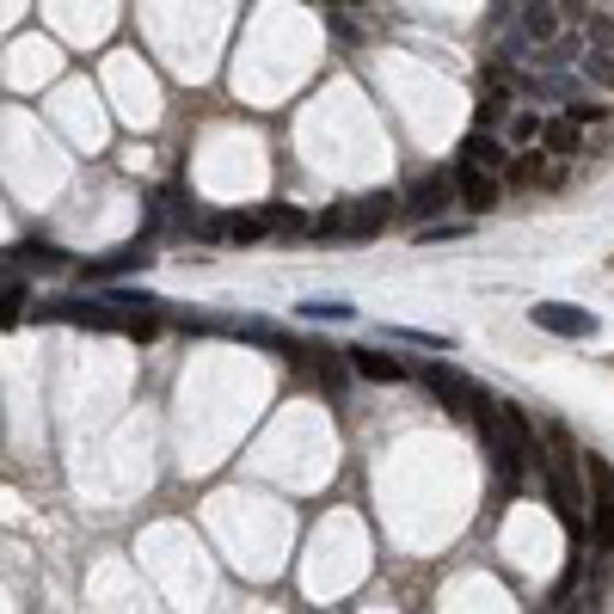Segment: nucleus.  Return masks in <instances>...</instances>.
I'll list each match as a JSON object with an SVG mask.
<instances>
[{
    "instance_id": "obj_1",
    "label": "nucleus",
    "mask_w": 614,
    "mask_h": 614,
    "mask_svg": "<svg viewBox=\"0 0 614 614\" xmlns=\"http://www.w3.org/2000/svg\"><path fill=\"white\" fill-rule=\"evenodd\" d=\"M394 209H399L394 191H368V197H356L351 209L320 215V221H314V234H320V240H368V234L387 228V215H394Z\"/></svg>"
},
{
    "instance_id": "obj_2",
    "label": "nucleus",
    "mask_w": 614,
    "mask_h": 614,
    "mask_svg": "<svg viewBox=\"0 0 614 614\" xmlns=\"http://www.w3.org/2000/svg\"><path fill=\"white\" fill-rule=\"evenodd\" d=\"M583 479H590V541L602 553H614V467L609 461H583Z\"/></svg>"
},
{
    "instance_id": "obj_3",
    "label": "nucleus",
    "mask_w": 614,
    "mask_h": 614,
    "mask_svg": "<svg viewBox=\"0 0 614 614\" xmlns=\"http://www.w3.org/2000/svg\"><path fill=\"white\" fill-rule=\"evenodd\" d=\"M418 382L430 387V394L443 399L448 412L455 418H474L479 406H486V394H479V382H467V375H461V368H448V363H430L424 375H418Z\"/></svg>"
},
{
    "instance_id": "obj_4",
    "label": "nucleus",
    "mask_w": 614,
    "mask_h": 614,
    "mask_svg": "<svg viewBox=\"0 0 614 614\" xmlns=\"http://www.w3.org/2000/svg\"><path fill=\"white\" fill-rule=\"evenodd\" d=\"M528 320L553 338H596V314H590V307H571V302H535Z\"/></svg>"
},
{
    "instance_id": "obj_5",
    "label": "nucleus",
    "mask_w": 614,
    "mask_h": 614,
    "mask_svg": "<svg viewBox=\"0 0 614 614\" xmlns=\"http://www.w3.org/2000/svg\"><path fill=\"white\" fill-rule=\"evenodd\" d=\"M197 234H203V240H234V246H246V240H264V234H271V221H264V209H234V215H203Z\"/></svg>"
},
{
    "instance_id": "obj_6",
    "label": "nucleus",
    "mask_w": 614,
    "mask_h": 614,
    "mask_svg": "<svg viewBox=\"0 0 614 614\" xmlns=\"http://www.w3.org/2000/svg\"><path fill=\"white\" fill-rule=\"evenodd\" d=\"M443 209H455V172H430V179H418L406 191V215H418V221H430Z\"/></svg>"
},
{
    "instance_id": "obj_7",
    "label": "nucleus",
    "mask_w": 614,
    "mask_h": 614,
    "mask_svg": "<svg viewBox=\"0 0 614 614\" xmlns=\"http://www.w3.org/2000/svg\"><path fill=\"white\" fill-rule=\"evenodd\" d=\"M455 203L461 209H474V215L498 209V179H491L486 167H461L455 172Z\"/></svg>"
},
{
    "instance_id": "obj_8",
    "label": "nucleus",
    "mask_w": 614,
    "mask_h": 614,
    "mask_svg": "<svg viewBox=\"0 0 614 614\" xmlns=\"http://www.w3.org/2000/svg\"><path fill=\"white\" fill-rule=\"evenodd\" d=\"M141 264H154L148 259V240H136V246H117L111 259H99V264H87V283H111V276H123V271H141Z\"/></svg>"
},
{
    "instance_id": "obj_9",
    "label": "nucleus",
    "mask_w": 614,
    "mask_h": 614,
    "mask_svg": "<svg viewBox=\"0 0 614 614\" xmlns=\"http://www.w3.org/2000/svg\"><path fill=\"white\" fill-rule=\"evenodd\" d=\"M351 356V368L356 375H363V382H406V363H399V356H387V351H344Z\"/></svg>"
},
{
    "instance_id": "obj_10",
    "label": "nucleus",
    "mask_w": 614,
    "mask_h": 614,
    "mask_svg": "<svg viewBox=\"0 0 614 614\" xmlns=\"http://www.w3.org/2000/svg\"><path fill=\"white\" fill-rule=\"evenodd\" d=\"M522 31H528V44H553V37H559L553 0H522Z\"/></svg>"
},
{
    "instance_id": "obj_11",
    "label": "nucleus",
    "mask_w": 614,
    "mask_h": 614,
    "mask_svg": "<svg viewBox=\"0 0 614 614\" xmlns=\"http://www.w3.org/2000/svg\"><path fill=\"white\" fill-rule=\"evenodd\" d=\"M461 167H486V172H498V167H504V148H498V136H491V129H474V136L461 141Z\"/></svg>"
},
{
    "instance_id": "obj_12",
    "label": "nucleus",
    "mask_w": 614,
    "mask_h": 614,
    "mask_svg": "<svg viewBox=\"0 0 614 614\" xmlns=\"http://www.w3.org/2000/svg\"><path fill=\"white\" fill-rule=\"evenodd\" d=\"M541 148H547L553 160H571V154H578V117H553V123H541Z\"/></svg>"
},
{
    "instance_id": "obj_13",
    "label": "nucleus",
    "mask_w": 614,
    "mask_h": 614,
    "mask_svg": "<svg viewBox=\"0 0 614 614\" xmlns=\"http://www.w3.org/2000/svg\"><path fill=\"white\" fill-rule=\"evenodd\" d=\"M504 117H510V87H486V99L474 111V129H498Z\"/></svg>"
},
{
    "instance_id": "obj_14",
    "label": "nucleus",
    "mask_w": 614,
    "mask_h": 614,
    "mask_svg": "<svg viewBox=\"0 0 614 614\" xmlns=\"http://www.w3.org/2000/svg\"><path fill=\"white\" fill-rule=\"evenodd\" d=\"M302 320H332V326H344V320H356V307L351 302H326V295H314V302H302Z\"/></svg>"
},
{
    "instance_id": "obj_15",
    "label": "nucleus",
    "mask_w": 614,
    "mask_h": 614,
    "mask_svg": "<svg viewBox=\"0 0 614 614\" xmlns=\"http://www.w3.org/2000/svg\"><path fill=\"white\" fill-rule=\"evenodd\" d=\"M522 92H528V99H578V87H571L566 75H547V80H522Z\"/></svg>"
},
{
    "instance_id": "obj_16",
    "label": "nucleus",
    "mask_w": 614,
    "mask_h": 614,
    "mask_svg": "<svg viewBox=\"0 0 614 614\" xmlns=\"http://www.w3.org/2000/svg\"><path fill=\"white\" fill-rule=\"evenodd\" d=\"M510 184H559V172H541V154H522L510 167Z\"/></svg>"
},
{
    "instance_id": "obj_17",
    "label": "nucleus",
    "mask_w": 614,
    "mask_h": 614,
    "mask_svg": "<svg viewBox=\"0 0 614 614\" xmlns=\"http://www.w3.org/2000/svg\"><path fill=\"white\" fill-rule=\"evenodd\" d=\"M541 123H547V117H535V111H522V117L510 123V141H522V148H535V141H541Z\"/></svg>"
},
{
    "instance_id": "obj_18",
    "label": "nucleus",
    "mask_w": 614,
    "mask_h": 614,
    "mask_svg": "<svg viewBox=\"0 0 614 614\" xmlns=\"http://www.w3.org/2000/svg\"><path fill=\"white\" fill-rule=\"evenodd\" d=\"M399 344H424V351H455V338L448 332H394Z\"/></svg>"
},
{
    "instance_id": "obj_19",
    "label": "nucleus",
    "mask_w": 614,
    "mask_h": 614,
    "mask_svg": "<svg viewBox=\"0 0 614 614\" xmlns=\"http://www.w3.org/2000/svg\"><path fill=\"white\" fill-rule=\"evenodd\" d=\"M583 75L596 80V87H614V56H609V49H596V56L583 61Z\"/></svg>"
},
{
    "instance_id": "obj_20",
    "label": "nucleus",
    "mask_w": 614,
    "mask_h": 614,
    "mask_svg": "<svg viewBox=\"0 0 614 614\" xmlns=\"http://www.w3.org/2000/svg\"><path fill=\"white\" fill-rule=\"evenodd\" d=\"M583 31H590V44L596 49L614 44V19H602V13H583Z\"/></svg>"
},
{
    "instance_id": "obj_21",
    "label": "nucleus",
    "mask_w": 614,
    "mask_h": 614,
    "mask_svg": "<svg viewBox=\"0 0 614 614\" xmlns=\"http://www.w3.org/2000/svg\"><path fill=\"white\" fill-rule=\"evenodd\" d=\"M19 307H25V283L0 289V326H13V320H19Z\"/></svg>"
},
{
    "instance_id": "obj_22",
    "label": "nucleus",
    "mask_w": 614,
    "mask_h": 614,
    "mask_svg": "<svg viewBox=\"0 0 614 614\" xmlns=\"http://www.w3.org/2000/svg\"><path fill=\"white\" fill-rule=\"evenodd\" d=\"M553 13H559V19H583V13H590V0H553Z\"/></svg>"
}]
</instances>
